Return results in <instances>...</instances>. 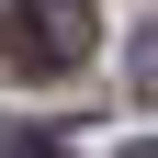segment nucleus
Segmentation results:
<instances>
[{"instance_id": "nucleus-1", "label": "nucleus", "mask_w": 158, "mask_h": 158, "mask_svg": "<svg viewBox=\"0 0 158 158\" xmlns=\"http://www.w3.org/2000/svg\"><path fill=\"white\" fill-rule=\"evenodd\" d=\"M90 45H102L90 0H23V11H11V34H0V56H11L23 79H68Z\"/></svg>"}, {"instance_id": "nucleus-4", "label": "nucleus", "mask_w": 158, "mask_h": 158, "mask_svg": "<svg viewBox=\"0 0 158 158\" xmlns=\"http://www.w3.org/2000/svg\"><path fill=\"white\" fill-rule=\"evenodd\" d=\"M124 158H158V147H147V135H135V147H124Z\"/></svg>"}, {"instance_id": "nucleus-2", "label": "nucleus", "mask_w": 158, "mask_h": 158, "mask_svg": "<svg viewBox=\"0 0 158 158\" xmlns=\"http://www.w3.org/2000/svg\"><path fill=\"white\" fill-rule=\"evenodd\" d=\"M124 90L158 102V23H135V45H124Z\"/></svg>"}, {"instance_id": "nucleus-3", "label": "nucleus", "mask_w": 158, "mask_h": 158, "mask_svg": "<svg viewBox=\"0 0 158 158\" xmlns=\"http://www.w3.org/2000/svg\"><path fill=\"white\" fill-rule=\"evenodd\" d=\"M11 158H68V147H45V135H23V147H11Z\"/></svg>"}]
</instances>
